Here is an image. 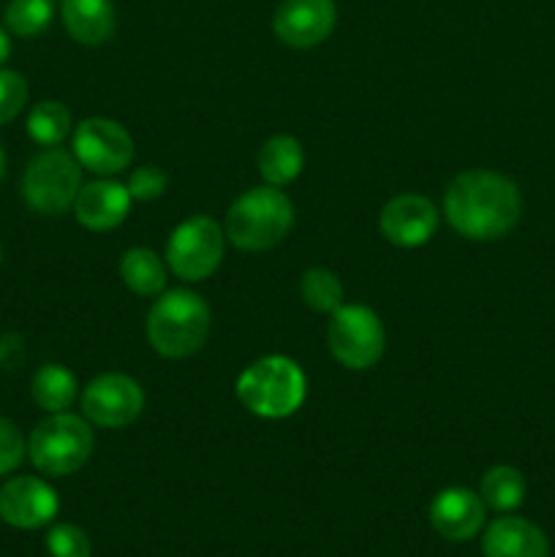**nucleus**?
<instances>
[{"mask_svg": "<svg viewBox=\"0 0 555 557\" xmlns=\"http://www.w3.org/2000/svg\"><path fill=\"white\" fill-rule=\"evenodd\" d=\"M74 158L87 172L112 177L134 161V139L118 120L87 117L74 131Z\"/></svg>", "mask_w": 555, "mask_h": 557, "instance_id": "nucleus-9", "label": "nucleus"}, {"mask_svg": "<svg viewBox=\"0 0 555 557\" xmlns=\"http://www.w3.org/2000/svg\"><path fill=\"white\" fill-rule=\"evenodd\" d=\"M335 0H283L272 16V30L286 47H319L335 30Z\"/></svg>", "mask_w": 555, "mask_h": 557, "instance_id": "nucleus-12", "label": "nucleus"}, {"mask_svg": "<svg viewBox=\"0 0 555 557\" xmlns=\"http://www.w3.org/2000/svg\"><path fill=\"white\" fill-rule=\"evenodd\" d=\"M120 281L139 297H158L166 288V261L150 248H131L120 259Z\"/></svg>", "mask_w": 555, "mask_h": 557, "instance_id": "nucleus-19", "label": "nucleus"}, {"mask_svg": "<svg viewBox=\"0 0 555 557\" xmlns=\"http://www.w3.org/2000/svg\"><path fill=\"white\" fill-rule=\"evenodd\" d=\"M131 194L123 183L114 180H92L82 185L74 201V215L90 232H112L128 218Z\"/></svg>", "mask_w": 555, "mask_h": 557, "instance_id": "nucleus-15", "label": "nucleus"}, {"mask_svg": "<svg viewBox=\"0 0 555 557\" xmlns=\"http://www.w3.org/2000/svg\"><path fill=\"white\" fill-rule=\"evenodd\" d=\"M9 54H11V38H9V33H5L3 27H0V65H3L5 60H9Z\"/></svg>", "mask_w": 555, "mask_h": 557, "instance_id": "nucleus-29", "label": "nucleus"}, {"mask_svg": "<svg viewBox=\"0 0 555 557\" xmlns=\"http://www.w3.org/2000/svg\"><path fill=\"white\" fill-rule=\"evenodd\" d=\"M58 509V493L38 476H14L0 487V520L16 531L49 525Z\"/></svg>", "mask_w": 555, "mask_h": 557, "instance_id": "nucleus-11", "label": "nucleus"}, {"mask_svg": "<svg viewBox=\"0 0 555 557\" xmlns=\"http://www.w3.org/2000/svg\"><path fill=\"white\" fill-rule=\"evenodd\" d=\"M3 169H5V156L3 150H0V177H3Z\"/></svg>", "mask_w": 555, "mask_h": 557, "instance_id": "nucleus-30", "label": "nucleus"}, {"mask_svg": "<svg viewBox=\"0 0 555 557\" xmlns=\"http://www.w3.org/2000/svg\"><path fill=\"white\" fill-rule=\"evenodd\" d=\"M27 134L36 145L58 147L71 134V112L60 101H41L30 109Z\"/></svg>", "mask_w": 555, "mask_h": 557, "instance_id": "nucleus-22", "label": "nucleus"}, {"mask_svg": "<svg viewBox=\"0 0 555 557\" xmlns=\"http://www.w3.org/2000/svg\"><path fill=\"white\" fill-rule=\"evenodd\" d=\"M30 395L41 411L63 413L79 397V384H76V375L69 368H63V364H44L33 375Z\"/></svg>", "mask_w": 555, "mask_h": 557, "instance_id": "nucleus-20", "label": "nucleus"}, {"mask_svg": "<svg viewBox=\"0 0 555 557\" xmlns=\"http://www.w3.org/2000/svg\"><path fill=\"white\" fill-rule=\"evenodd\" d=\"M479 498L488 509L515 511L526 500V479L511 466H493L482 476L479 484Z\"/></svg>", "mask_w": 555, "mask_h": 557, "instance_id": "nucleus-21", "label": "nucleus"}, {"mask_svg": "<svg viewBox=\"0 0 555 557\" xmlns=\"http://www.w3.org/2000/svg\"><path fill=\"white\" fill-rule=\"evenodd\" d=\"M439 228V210L428 196L400 194L381 207L379 232L397 248H419Z\"/></svg>", "mask_w": 555, "mask_h": 557, "instance_id": "nucleus-13", "label": "nucleus"}, {"mask_svg": "<svg viewBox=\"0 0 555 557\" xmlns=\"http://www.w3.org/2000/svg\"><path fill=\"white\" fill-rule=\"evenodd\" d=\"M212 313L199 294L174 288L152 302L147 315V341L161 357L185 359L210 337Z\"/></svg>", "mask_w": 555, "mask_h": 557, "instance_id": "nucleus-2", "label": "nucleus"}, {"mask_svg": "<svg viewBox=\"0 0 555 557\" xmlns=\"http://www.w3.org/2000/svg\"><path fill=\"white\" fill-rule=\"evenodd\" d=\"M330 351L343 368L370 370L386 348V332L375 310L365 305H341L330 321Z\"/></svg>", "mask_w": 555, "mask_h": 557, "instance_id": "nucleus-8", "label": "nucleus"}, {"mask_svg": "<svg viewBox=\"0 0 555 557\" xmlns=\"http://www.w3.org/2000/svg\"><path fill=\"white\" fill-rule=\"evenodd\" d=\"M256 163H259V174L264 177L267 185H272V188H283V185L294 183V180L299 177V172H303L305 166L303 145L288 134L270 136V139L261 145Z\"/></svg>", "mask_w": 555, "mask_h": 557, "instance_id": "nucleus-18", "label": "nucleus"}, {"mask_svg": "<svg viewBox=\"0 0 555 557\" xmlns=\"http://www.w3.org/2000/svg\"><path fill=\"white\" fill-rule=\"evenodd\" d=\"M82 188V166L74 152L47 147L38 152L22 177V196L30 210L41 215H63L74 210L76 194Z\"/></svg>", "mask_w": 555, "mask_h": 557, "instance_id": "nucleus-6", "label": "nucleus"}, {"mask_svg": "<svg viewBox=\"0 0 555 557\" xmlns=\"http://www.w3.org/2000/svg\"><path fill=\"white\" fill-rule=\"evenodd\" d=\"M484 500L468 487H446L430 504V525L449 542H468L484 525Z\"/></svg>", "mask_w": 555, "mask_h": 557, "instance_id": "nucleus-14", "label": "nucleus"}, {"mask_svg": "<svg viewBox=\"0 0 555 557\" xmlns=\"http://www.w3.org/2000/svg\"><path fill=\"white\" fill-rule=\"evenodd\" d=\"M166 185H169V177H166V172H163V169L139 166V169H134V172H131L128 185H125V188H128L131 199L156 201V199H161L163 190H166Z\"/></svg>", "mask_w": 555, "mask_h": 557, "instance_id": "nucleus-27", "label": "nucleus"}, {"mask_svg": "<svg viewBox=\"0 0 555 557\" xmlns=\"http://www.w3.org/2000/svg\"><path fill=\"white\" fill-rule=\"evenodd\" d=\"M234 392H237V400L256 417L286 419L303 408L308 381L294 359L272 354L245 368Z\"/></svg>", "mask_w": 555, "mask_h": 557, "instance_id": "nucleus-4", "label": "nucleus"}, {"mask_svg": "<svg viewBox=\"0 0 555 557\" xmlns=\"http://www.w3.org/2000/svg\"><path fill=\"white\" fill-rule=\"evenodd\" d=\"M60 14L69 36L85 47H101L118 27L112 0H63Z\"/></svg>", "mask_w": 555, "mask_h": 557, "instance_id": "nucleus-17", "label": "nucleus"}, {"mask_svg": "<svg viewBox=\"0 0 555 557\" xmlns=\"http://www.w3.org/2000/svg\"><path fill=\"white\" fill-rule=\"evenodd\" d=\"M226 232L212 218L194 215L180 223L166 243V264L180 281L201 283L221 267Z\"/></svg>", "mask_w": 555, "mask_h": 557, "instance_id": "nucleus-7", "label": "nucleus"}, {"mask_svg": "<svg viewBox=\"0 0 555 557\" xmlns=\"http://www.w3.org/2000/svg\"><path fill=\"white\" fill-rule=\"evenodd\" d=\"M299 294H303L305 305L316 313H335L343 305V286L337 281L335 272L324 270V267H313L299 281Z\"/></svg>", "mask_w": 555, "mask_h": 557, "instance_id": "nucleus-23", "label": "nucleus"}, {"mask_svg": "<svg viewBox=\"0 0 555 557\" xmlns=\"http://www.w3.org/2000/svg\"><path fill=\"white\" fill-rule=\"evenodd\" d=\"M0 256H3V250H0Z\"/></svg>", "mask_w": 555, "mask_h": 557, "instance_id": "nucleus-31", "label": "nucleus"}, {"mask_svg": "<svg viewBox=\"0 0 555 557\" xmlns=\"http://www.w3.org/2000/svg\"><path fill=\"white\" fill-rule=\"evenodd\" d=\"M294 226V207L283 190L272 185L250 188L229 207L223 232L239 250H272L288 237Z\"/></svg>", "mask_w": 555, "mask_h": 557, "instance_id": "nucleus-3", "label": "nucleus"}, {"mask_svg": "<svg viewBox=\"0 0 555 557\" xmlns=\"http://www.w3.org/2000/svg\"><path fill=\"white\" fill-rule=\"evenodd\" d=\"M484 557H550L547 536L522 517H498L482 539Z\"/></svg>", "mask_w": 555, "mask_h": 557, "instance_id": "nucleus-16", "label": "nucleus"}, {"mask_svg": "<svg viewBox=\"0 0 555 557\" xmlns=\"http://www.w3.org/2000/svg\"><path fill=\"white\" fill-rule=\"evenodd\" d=\"M52 0H11L5 5V27L20 38H33L44 33L52 22Z\"/></svg>", "mask_w": 555, "mask_h": 557, "instance_id": "nucleus-24", "label": "nucleus"}, {"mask_svg": "<svg viewBox=\"0 0 555 557\" xmlns=\"http://www.w3.org/2000/svg\"><path fill=\"white\" fill-rule=\"evenodd\" d=\"M27 82L16 71L0 69V125L11 123L27 103Z\"/></svg>", "mask_w": 555, "mask_h": 557, "instance_id": "nucleus-26", "label": "nucleus"}, {"mask_svg": "<svg viewBox=\"0 0 555 557\" xmlns=\"http://www.w3.org/2000/svg\"><path fill=\"white\" fill-rule=\"evenodd\" d=\"M47 549L52 557H90L92 555L87 533L82 531V528L71 525V522H60V525L49 528Z\"/></svg>", "mask_w": 555, "mask_h": 557, "instance_id": "nucleus-25", "label": "nucleus"}, {"mask_svg": "<svg viewBox=\"0 0 555 557\" xmlns=\"http://www.w3.org/2000/svg\"><path fill=\"white\" fill-rule=\"evenodd\" d=\"M145 408V392L131 375L103 373L82 392V413L98 428L118 430L136 422Z\"/></svg>", "mask_w": 555, "mask_h": 557, "instance_id": "nucleus-10", "label": "nucleus"}, {"mask_svg": "<svg viewBox=\"0 0 555 557\" xmlns=\"http://www.w3.org/2000/svg\"><path fill=\"white\" fill-rule=\"evenodd\" d=\"M27 455V444L22 438L20 428L9 419L0 417V476L5 473H14L22 466Z\"/></svg>", "mask_w": 555, "mask_h": 557, "instance_id": "nucleus-28", "label": "nucleus"}, {"mask_svg": "<svg viewBox=\"0 0 555 557\" xmlns=\"http://www.w3.org/2000/svg\"><path fill=\"white\" fill-rule=\"evenodd\" d=\"M522 199L509 177L490 169L457 174L444 194V215L460 237L501 239L520 221Z\"/></svg>", "mask_w": 555, "mask_h": 557, "instance_id": "nucleus-1", "label": "nucleus"}, {"mask_svg": "<svg viewBox=\"0 0 555 557\" xmlns=\"http://www.w3.org/2000/svg\"><path fill=\"white\" fill-rule=\"evenodd\" d=\"M96 435L76 413H49L27 438V457L47 476H71L92 455Z\"/></svg>", "mask_w": 555, "mask_h": 557, "instance_id": "nucleus-5", "label": "nucleus"}]
</instances>
